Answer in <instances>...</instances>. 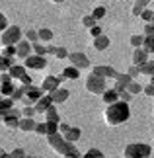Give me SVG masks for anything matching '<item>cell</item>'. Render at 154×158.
Masks as SVG:
<instances>
[{
  "mask_svg": "<svg viewBox=\"0 0 154 158\" xmlns=\"http://www.w3.org/2000/svg\"><path fill=\"white\" fill-rule=\"evenodd\" d=\"M150 23H154V18H152V22H150Z\"/></svg>",
  "mask_w": 154,
  "mask_h": 158,
  "instance_id": "cell-61",
  "label": "cell"
},
{
  "mask_svg": "<svg viewBox=\"0 0 154 158\" xmlns=\"http://www.w3.org/2000/svg\"><path fill=\"white\" fill-rule=\"evenodd\" d=\"M143 92H144L146 96H154V84L150 82L148 86H144V90H143Z\"/></svg>",
  "mask_w": 154,
  "mask_h": 158,
  "instance_id": "cell-52",
  "label": "cell"
},
{
  "mask_svg": "<svg viewBox=\"0 0 154 158\" xmlns=\"http://www.w3.org/2000/svg\"><path fill=\"white\" fill-rule=\"evenodd\" d=\"M92 74H98V76H102V78H115L119 72H117L113 66H109V64H94L92 66Z\"/></svg>",
  "mask_w": 154,
  "mask_h": 158,
  "instance_id": "cell-10",
  "label": "cell"
},
{
  "mask_svg": "<svg viewBox=\"0 0 154 158\" xmlns=\"http://www.w3.org/2000/svg\"><path fill=\"white\" fill-rule=\"evenodd\" d=\"M41 98H43V90H41V88H37V86H33V84H31V86H27L26 98H23L22 102H23L26 106H33L35 102H39Z\"/></svg>",
  "mask_w": 154,
  "mask_h": 158,
  "instance_id": "cell-11",
  "label": "cell"
},
{
  "mask_svg": "<svg viewBox=\"0 0 154 158\" xmlns=\"http://www.w3.org/2000/svg\"><path fill=\"white\" fill-rule=\"evenodd\" d=\"M33 55H39V57H47V47L37 41V43H33Z\"/></svg>",
  "mask_w": 154,
  "mask_h": 158,
  "instance_id": "cell-33",
  "label": "cell"
},
{
  "mask_svg": "<svg viewBox=\"0 0 154 158\" xmlns=\"http://www.w3.org/2000/svg\"><path fill=\"white\" fill-rule=\"evenodd\" d=\"M0 158H27V156H26V152H23L22 148H14L12 152H2Z\"/></svg>",
  "mask_w": 154,
  "mask_h": 158,
  "instance_id": "cell-28",
  "label": "cell"
},
{
  "mask_svg": "<svg viewBox=\"0 0 154 158\" xmlns=\"http://www.w3.org/2000/svg\"><path fill=\"white\" fill-rule=\"evenodd\" d=\"M140 18H143L146 23H150V22H152V18H154V12H152V10H148V8H144V12L140 14Z\"/></svg>",
  "mask_w": 154,
  "mask_h": 158,
  "instance_id": "cell-43",
  "label": "cell"
},
{
  "mask_svg": "<svg viewBox=\"0 0 154 158\" xmlns=\"http://www.w3.org/2000/svg\"><path fill=\"white\" fill-rule=\"evenodd\" d=\"M14 90H16V86L12 82H0V94H2L4 98H12Z\"/></svg>",
  "mask_w": 154,
  "mask_h": 158,
  "instance_id": "cell-24",
  "label": "cell"
},
{
  "mask_svg": "<svg viewBox=\"0 0 154 158\" xmlns=\"http://www.w3.org/2000/svg\"><path fill=\"white\" fill-rule=\"evenodd\" d=\"M51 106H53V100H51V96H49V94L43 96L39 102H35V104H33V107H35V111H37V113H45Z\"/></svg>",
  "mask_w": 154,
  "mask_h": 158,
  "instance_id": "cell-16",
  "label": "cell"
},
{
  "mask_svg": "<svg viewBox=\"0 0 154 158\" xmlns=\"http://www.w3.org/2000/svg\"><path fill=\"white\" fill-rule=\"evenodd\" d=\"M55 57H57V59H69V51H66L65 47H57V51H55Z\"/></svg>",
  "mask_w": 154,
  "mask_h": 158,
  "instance_id": "cell-44",
  "label": "cell"
},
{
  "mask_svg": "<svg viewBox=\"0 0 154 158\" xmlns=\"http://www.w3.org/2000/svg\"><path fill=\"white\" fill-rule=\"evenodd\" d=\"M55 133H59V123H47V135H55Z\"/></svg>",
  "mask_w": 154,
  "mask_h": 158,
  "instance_id": "cell-46",
  "label": "cell"
},
{
  "mask_svg": "<svg viewBox=\"0 0 154 158\" xmlns=\"http://www.w3.org/2000/svg\"><path fill=\"white\" fill-rule=\"evenodd\" d=\"M119 100L125 102V104H129V102L133 100V94L129 92V90H123V92H119Z\"/></svg>",
  "mask_w": 154,
  "mask_h": 158,
  "instance_id": "cell-42",
  "label": "cell"
},
{
  "mask_svg": "<svg viewBox=\"0 0 154 158\" xmlns=\"http://www.w3.org/2000/svg\"><path fill=\"white\" fill-rule=\"evenodd\" d=\"M131 45L135 47V49H140V47L144 45V35H140V33H135V35H131Z\"/></svg>",
  "mask_w": 154,
  "mask_h": 158,
  "instance_id": "cell-29",
  "label": "cell"
},
{
  "mask_svg": "<svg viewBox=\"0 0 154 158\" xmlns=\"http://www.w3.org/2000/svg\"><path fill=\"white\" fill-rule=\"evenodd\" d=\"M27 158H37V156H27Z\"/></svg>",
  "mask_w": 154,
  "mask_h": 158,
  "instance_id": "cell-58",
  "label": "cell"
},
{
  "mask_svg": "<svg viewBox=\"0 0 154 158\" xmlns=\"http://www.w3.org/2000/svg\"><path fill=\"white\" fill-rule=\"evenodd\" d=\"M35 125H37V123L33 121V117H22L18 129H22V131H35Z\"/></svg>",
  "mask_w": 154,
  "mask_h": 158,
  "instance_id": "cell-21",
  "label": "cell"
},
{
  "mask_svg": "<svg viewBox=\"0 0 154 158\" xmlns=\"http://www.w3.org/2000/svg\"><path fill=\"white\" fill-rule=\"evenodd\" d=\"M26 92H27V86H20V88H16L14 90V94H12V100L14 102H20L26 98Z\"/></svg>",
  "mask_w": 154,
  "mask_h": 158,
  "instance_id": "cell-30",
  "label": "cell"
},
{
  "mask_svg": "<svg viewBox=\"0 0 154 158\" xmlns=\"http://www.w3.org/2000/svg\"><path fill=\"white\" fill-rule=\"evenodd\" d=\"M152 154V147L146 143H129L125 147V158H148Z\"/></svg>",
  "mask_w": 154,
  "mask_h": 158,
  "instance_id": "cell-3",
  "label": "cell"
},
{
  "mask_svg": "<svg viewBox=\"0 0 154 158\" xmlns=\"http://www.w3.org/2000/svg\"><path fill=\"white\" fill-rule=\"evenodd\" d=\"M69 60H70V64L72 66H76L78 70H82V69H90V59L86 57L84 53H69Z\"/></svg>",
  "mask_w": 154,
  "mask_h": 158,
  "instance_id": "cell-9",
  "label": "cell"
},
{
  "mask_svg": "<svg viewBox=\"0 0 154 158\" xmlns=\"http://www.w3.org/2000/svg\"><path fill=\"white\" fill-rule=\"evenodd\" d=\"M8 72H10L12 80H20V78L26 74V66H23V64H12V69Z\"/></svg>",
  "mask_w": 154,
  "mask_h": 158,
  "instance_id": "cell-22",
  "label": "cell"
},
{
  "mask_svg": "<svg viewBox=\"0 0 154 158\" xmlns=\"http://www.w3.org/2000/svg\"><path fill=\"white\" fill-rule=\"evenodd\" d=\"M96 22H98V20H96V18L92 16V14H88V16H84V18H82V23H84V27H88V29H92L94 26H98Z\"/></svg>",
  "mask_w": 154,
  "mask_h": 158,
  "instance_id": "cell-35",
  "label": "cell"
},
{
  "mask_svg": "<svg viewBox=\"0 0 154 158\" xmlns=\"http://www.w3.org/2000/svg\"><path fill=\"white\" fill-rule=\"evenodd\" d=\"M6 27H8V18H6L2 12H0V31H4Z\"/></svg>",
  "mask_w": 154,
  "mask_h": 158,
  "instance_id": "cell-49",
  "label": "cell"
},
{
  "mask_svg": "<svg viewBox=\"0 0 154 158\" xmlns=\"http://www.w3.org/2000/svg\"><path fill=\"white\" fill-rule=\"evenodd\" d=\"M90 35L96 39V37H100V35H103V31H102V27H100V26H94V27L90 29Z\"/></svg>",
  "mask_w": 154,
  "mask_h": 158,
  "instance_id": "cell-48",
  "label": "cell"
},
{
  "mask_svg": "<svg viewBox=\"0 0 154 158\" xmlns=\"http://www.w3.org/2000/svg\"><path fill=\"white\" fill-rule=\"evenodd\" d=\"M23 117L22 115V109H16V107H12L8 113L2 117L4 121V125L8 127V129H18V125H20V119Z\"/></svg>",
  "mask_w": 154,
  "mask_h": 158,
  "instance_id": "cell-7",
  "label": "cell"
},
{
  "mask_svg": "<svg viewBox=\"0 0 154 158\" xmlns=\"http://www.w3.org/2000/svg\"><path fill=\"white\" fill-rule=\"evenodd\" d=\"M140 72L152 78V76H154V60H148V63H144L143 66H140Z\"/></svg>",
  "mask_w": 154,
  "mask_h": 158,
  "instance_id": "cell-32",
  "label": "cell"
},
{
  "mask_svg": "<svg viewBox=\"0 0 154 158\" xmlns=\"http://www.w3.org/2000/svg\"><path fill=\"white\" fill-rule=\"evenodd\" d=\"M23 66H26V69H31V70H41V69L47 66V59L39 57V55H29L27 59H23Z\"/></svg>",
  "mask_w": 154,
  "mask_h": 158,
  "instance_id": "cell-8",
  "label": "cell"
},
{
  "mask_svg": "<svg viewBox=\"0 0 154 158\" xmlns=\"http://www.w3.org/2000/svg\"><path fill=\"white\" fill-rule=\"evenodd\" d=\"M84 158H103V152L100 148H90L88 152L84 154Z\"/></svg>",
  "mask_w": 154,
  "mask_h": 158,
  "instance_id": "cell-39",
  "label": "cell"
},
{
  "mask_svg": "<svg viewBox=\"0 0 154 158\" xmlns=\"http://www.w3.org/2000/svg\"><path fill=\"white\" fill-rule=\"evenodd\" d=\"M127 74H129V76H131V78H133V80H137V78H139L140 74H143V72H140V66H137V64H133V66H131V69H129V70H127Z\"/></svg>",
  "mask_w": 154,
  "mask_h": 158,
  "instance_id": "cell-38",
  "label": "cell"
},
{
  "mask_svg": "<svg viewBox=\"0 0 154 158\" xmlns=\"http://www.w3.org/2000/svg\"><path fill=\"white\" fill-rule=\"evenodd\" d=\"M22 39H23V33L18 26H8L2 33V45L4 47L6 45H18Z\"/></svg>",
  "mask_w": 154,
  "mask_h": 158,
  "instance_id": "cell-5",
  "label": "cell"
},
{
  "mask_svg": "<svg viewBox=\"0 0 154 158\" xmlns=\"http://www.w3.org/2000/svg\"><path fill=\"white\" fill-rule=\"evenodd\" d=\"M2 55L8 57V59H14V57H18V47L16 45H6L2 49Z\"/></svg>",
  "mask_w": 154,
  "mask_h": 158,
  "instance_id": "cell-31",
  "label": "cell"
},
{
  "mask_svg": "<svg viewBox=\"0 0 154 158\" xmlns=\"http://www.w3.org/2000/svg\"><path fill=\"white\" fill-rule=\"evenodd\" d=\"M127 90H129V92H131L133 96H137V94H140V92H143L144 88H143V86L139 84V80H133L131 84H129V88H127Z\"/></svg>",
  "mask_w": 154,
  "mask_h": 158,
  "instance_id": "cell-34",
  "label": "cell"
},
{
  "mask_svg": "<svg viewBox=\"0 0 154 158\" xmlns=\"http://www.w3.org/2000/svg\"><path fill=\"white\" fill-rule=\"evenodd\" d=\"M2 152H4V150H2V148H0V154H2Z\"/></svg>",
  "mask_w": 154,
  "mask_h": 158,
  "instance_id": "cell-60",
  "label": "cell"
},
{
  "mask_svg": "<svg viewBox=\"0 0 154 158\" xmlns=\"http://www.w3.org/2000/svg\"><path fill=\"white\" fill-rule=\"evenodd\" d=\"M37 35H39V41H41V43H45V41H51V39H53V31H51L49 27L37 29Z\"/></svg>",
  "mask_w": 154,
  "mask_h": 158,
  "instance_id": "cell-26",
  "label": "cell"
},
{
  "mask_svg": "<svg viewBox=\"0 0 154 158\" xmlns=\"http://www.w3.org/2000/svg\"><path fill=\"white\" fill-rule=\"evenodd\" d=\"M69 129H70V125H66V123H63V121H60V123H59V133H60V135H65V133L69 131Z\"/></svg>",
  "mask_w": 154,
  "mask_h": 158,
  "instance_id": "cell-53",
  "label": "cell"
},
{
  "mask_svg": "<svg viewBox=\"0 0 154 158\" xmlns=\"http://www.w3.org/2000/svg\"><path fill=\"white\" fill-rule=\"evenodd\" d=\"M47 143L57 154L65 156V158H82L80 150L76 148L74 143H69L66 139L60 135V133H55V135H47Z\"/></svg>",
  "mask_w": 154,
  "mask_h": 158,
  "instance_id": "cell-1",
  "label": "cell"
},
{
  "mask_svg": "<svg viewBox=\"0 0 154 158\" xmlns=\"http://www.w3.org/2000/svg\"><path fill=\"white\" fill-rule=\"evenodd\" d=\"M92 16H94L96 20H102V18H106V8H103V6H96L94 12H92Z\"/></svg>",
  "mask_w": 154,
  "mask_h": 158,
  "instance_id": "cell-40",
  "label": "cell"
},
{
  "mask_svg": "<svg viewBox=\"0 0 154 158\" xmlns=\"http://www.w3.org/2000/svg\"><path fill=\"white\" fill-rule=\"evenodd\" d=\"M55 51H57V47H47V55H55Z\"/></svg>",
  "mask_w": 154,
  "mask_h": 158,
  "instance_id": "cell-55",
  "label": "cell"
},
{
  "mask_svg": "<svg viewBox=\"0 0 154 158\" xmlns=\"http://www.w3.org/2000/svg\"><path fill=\"white\" fill-rule=\"evenodd\" d=\"M144 49L148 53H154V35H144Z\"/></svg>",
  "mask_w": 154,
  "mask_h": 158,
  "instance_id": "cell-36",
  "label": "cell"
},
{
  "mask_svg": "<svg viewBox=\"0 0 154 158\" xmlns=\"http://www.w3.org/2000/svg\"><path fill=\"white\" fill-rule=\"evenodd\" d=\"M12 64H14V59H8L4 55H0V72H8L12 69Z\"/></svg>",
  "mask_w": 154,
  "mask_h": 158,
  "instance_id": "cell-27",
  "label": "cell"
},
{
  "mask_svg": "<svg viewBox=\"0 0 154 158\" xmlns=\"http://www.w3.org/2000/svg\"><path fill=\"white\" fill-rule=\"evenodd\" d=\"M144 63H148V51H146L144 47H140V49H135V51H133V64L143 66Z\"/></svg>",
  "mask_w": 154,
  "mask_h": 158,
  "instance_id": "cell-13",
  "label": "cell"
},
{
  "mask_svg": "<svg viewBox=\"0 0 154 158\" xmlns=\"http://www.w3.org/2000/svg\"><path fill=\"white\" fill-rule=\"evenodd\" d=\"M16 47H18V57L20 59H27L29 55H33V43H29L27 39H22Z\"/></svg>",
  "mask_w": 154,
  "mask_h": 158,
  "instance_id": "cell-12",
  "label": "cell"
},
{
  "mask_svg": "<svg viewBox=\"0 0 154 158\" xmlns=\"http://www.w3.org/2000/svg\"><path fill=\"white\" fill-rule=\"evenodd\" d=\"M20 80H22V86H31V76L29 74H23Z\"/></svg>",
  "mask_w": 154,
  "mask_h": 158,
  "instance_id": "cell-50",
  "label": "cell"
},
{
  "mask_svg": "<svg viewBox=\"0 0 154 158\" xmlns=\"http://www.w3.org/2000/svg\"><path fill=\"white\" fill-rule=\"evenodd\" d=\"M45 121L47 123H60V119H59V109H57V106H51L45 111Z\"/></svg>",
  "mask_w": 154,
  "mask_h": 158,
  "instance_id": "cell-18",
  "label": "cell"
},
{
  "mask_svg": "<svg viewBox=\"0 0 154 158\" xmlns=\"http://www.w3.org/2000/svg\"><path fill=\"white\" fill-rule=\"evenodd\" d=\"M150 82H152V84H154V76H152V80H150Z\"/></svg>",
  "mask_w": 154,
  "mask_h": 158,
  "instance_id": "cell-59",
  "label": "cell"
},
{
  "mask_svg": "<svg viewBox=\"0 0 154 158\" xmlns=\"http://www.w3.org/2000/svg\"><path fill=\"white\" fill-rule=\"evenodd\" d=\"M49 96H51L53 104H55V106H59V104H63V102L69 100V90H65V88H57L55 92H51Z\"/></svg>",
  "mask_w": 154,
  "mask_h": 158,
  "instance_id": "cell-15",
  "label": "cell"
},
{
  "mask_svg": "<svg viewBox=\"0 0 154 158\" xmlns=\"http://www.w3.org/2000/svg\"><path fill=\"white\" fill-rule=\"evenodd\" d=\"M129 115H131V111H129V104H125V102H115V104L107 106L106 111H103V117H106V123L107 125H121L125 123V121L129 119Z\"/></svg>",
  "mask_w": 154,
  "mask_h": 158,
  "instance_id": "cell-2",
  "label": "cell"
},
{
  "mask_svg": "<svg viewBox=\"0 0 154 158\" xmlns=\"http://www.w3.org/2000/svg\"><path fill=\"white\" fill-rule=\"evenodd\" d=\"M23 39H27L29 43H37L39 41V35H37V31H35V29H27L26 31V37Z\"/></svg>",
  "mask_w": 154,
  "mask_h": 158,
  "instance_id": "cell-37",
  "label": "cell"
},
{
  "mask_svg": "<svg viewBox=\"0 0 154 158\" xmlns=\"http://www.w3.org/2000/svg\"><path fill=\"white\" fill-rule=\"evenodd\" d=\"M66 80L65 74H59V76H53V74H49L43 78V82H41V90H43V94H51L55 92L57 88H60V82Z\"/></svg>",
  "mask_w": 154,
  "mask_h": 158,
  "instance_id": "cell-6",
  "label": "cell"
},
{
  "mask_svg": "<svg viewBox=\"0 0 154 158\" xmlns=\"http://www.w3.org/2000/svg\"><path fill=\"white\" fill-rule=\"evenodd\" d=\"M0 82H12L10 72H2V74H0Z\"/></svg>",
  "mask_w": 154,
  "mask_h": 158,
  "instance_id": "cell-54",
  "label": "cell"
},
{
  "mask_svg": "<svg viewBox=\"0 0 154 158\" xmlns=\"http://www.w3.org/2000/svg\"><path fill=\"white\" fill-rule=\"evenodd\" d=\"M131 82H133V78L129 76L127 72H125V74H117L115 76V90H117V94L123 92V90H127Z\"/></svg>",
  "mask_w": 154,
  "mask_h": 158,
  "instance_id": "cell-14",
  "label": "cell"
},
{
  "mask_svg": "<svg viewBox=\"0 0 154 158\" xmlns=\"http://www.w3.org/2000/svg\"><path fill=\"white\" fill-rule=\"evenodd\" d=\"M63 74H65V78H66V80H76V78L80 76V70L76 69V66H66V69L63 70Z\"/></svg>",
  "mask_w": 154,
  "mask_h": 158,
  "instance_id": "cell-25",
  "label": "cell"
},
{
  "mask_svg": "<svg viewBox=\"0 0 154 158\" xmlns=\"http://www.w3.org/2000/svg\"><path fill=\"white\" fill-rule=\"evenodd\" d=\"M144 35H154V23H146L144 26Z\"/></svg>",
  "mask_w": 154,
  "mask_h": 158,
  "instance_id": "cell-51",
  "label": "cell"
},
{
  "mask_svg": "<svg viewBox=\"0 0 154 158\" xmlns=\"http://www.w3.org/2000/svg\"><path fill=\"white\" fill-rule=\"evenodd\" d=\"M12 107H14V100H12V98H2V100H0V119H2Z\"/></svg>",
  "mask_w": 154,
  "mask_h": 158,
  "instance_id": "cell-23",
  "label": "cell"
},
{
  "mask_svg": "<svg viewBox=\"0 0 154 158\" xmlns=\"http://www.w3.org/2000/svg\"><path fill=\"white\" fill-rule=\"evenodd\" d=\"M150 2V0H137V4H140V6H144V8H146V4H148Z\"/></svg>",
  "mask_w": 154,
  "mask_h": 158,
  "instance_id": "cell-56",
  "label": "cell"
},
{
  "mask_svg": "<svg viewBox=\"0 0 154 158\" xmlns=\"http://www.w3.org/2000/svg\"><path fill=\"white\" fill-rule=\"evenodd\" d=\"M131 12H133V16H135V18H140V14L144 12V6H140V4H135Z\"/></svg>",
  "mask_w": 154,
  "mask_h": 158,
  "instance_id": "cell-47",
  "label": "cell"
},
{
  "mask_svg": "<svg viewBox=\"0 0 154 158\" xmlns=\"http://www.w3.org/2000/svg\"><path fill=\"white\" fill-rule=\"evenodd\" d=\"M109 43H111V41H109V37L103 33V35H100V37L94 39V49H98V51H106L107 47H109Z\"/></svg>",
  "mask_w": 154,
  "mask_h": 158,
  "instance_id": "cell-19",
  "label": "cell"
},
{
  "mask_svg": "<svg viewBox=\"0 0 154 158\" xmlns=\"http://www.w3.org/2000/svg\"><path fill=\"white\" fill-rule=\"evenodd\" d=\"M51 2H57L59 4V2H65V0H51Z\"/></svg>",
  "mask_w": 154,
  "mask_h": 158,
  "instance_id": "cell-57",
  "label": "cell"
},
{
  "mask_svg": "<svg viewBox=\"0 0 154 158\" xmlns=\"http://www.w3.org/2000/svg\"><path fill=\"white\" fill-rule=\"evenodd\" d=\"M80 135H82V131H80V127H70V129L66 131L63 137H65V139H66L69 143H76L78 139H80Z\"/></svg>",
  "mask_w": 154,
  "mask_h": 158,
  "instance_id": "cell-20",
  "label": "cell"
},
{
  "mask_svg": "<svg viewBox=\"0 0 154 158\" xmlns=\"http://www.w3.org/2000/svg\"><path fill=\"white\" fill-rule=\"evenodd\" d=\"M102 100L106 102V106H111V104H115V102H119V94H117L115 88H107L106 92L102 94Z\"/></svg>",
  "mask_w": 154,
  "mask_h": 158,
  "instance_id": "cell-17",
  "label": "cell"
},
{
  "mask_svg": "<svg viewBox=\"0 0 154 158\" xmlns=\"http://www.w3.org/2000/svg\"><path fill=\"white\" fill-rule=\"evenodd\" d=\"M35 133H37V135H47V123H45V121L35 125Z\"/></svg>",
  "mask_w": 154,
  "mask_h": 158,
  "instance_id": "cell-45",
  "label": "cell"
},
{
  "mask_svg": "<svg viewBox=\"0 0 154 158\" xmlns=\"http://www.w3.org/2000/svg\"><path fill=\"white\" fill-rule=\"evenodd\" d=\"M86 90L88 92H92V94H103L107 90V86H106V78H102V76H98V74H92L90 72V76L86 78Z\"/></svg>",
  "mask_w": 154,
  "mask_h": 158,
  "instance_id": "cell-4",
  "label": "cell"
},
{
  "mask_svg": "<svg viewBox=\"0 0 154 158\" xmlns=\"http://www.w3.org/2000/svg\"><path fill=\"white\" fill-rule=\"evenodd\" d=\"M35 113H37V111H35L33 106H26V107L22 109V115H23V117H33Z\"/></svg>",
  "mask_w": 154,
  "mask_h": 158,
  "instance_id": "cell-41",
  "label": "cell"
}]
</instances>
